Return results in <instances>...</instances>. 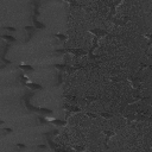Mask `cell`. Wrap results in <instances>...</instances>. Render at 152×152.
<instances>
[{
	"label": "cell",
	"instance_id": "cell-21",
	"mask_svg": "<svg viewBox=\"0 0 152 152\" xmlns=\"http://www.w3.org/2000/svg\"><path fill=\"white\" fill-rule=\"evenodd\" d=\"M86 115H88V117H90V118H98V115H96V114H93V113H89V112H87V113H86Z\"/></svg>",
	"mask_w": 152,
	"mask_h": 152
},
{
	"label": "cell",
	"instance_id": "cell-4",
	"mask_svg": "<svg viewBox=\"0 0 152 152\" xmlns=\"http://www.w3.org/2000/svg\"><path fill=\"white\" fill-rule=\"evenodd\" d=\"M31 95H33V93H32V92H31V93H26V94H25L24 101H25V106H26V108H28L29 111H31V112H38V113H41V108H38V107H35V106H32V105L30 104V99H31Z\"/></svg>",
	"mask_w": 152,
	"mask_h": 152
},
{
	"label": "cell",
	"instance_id": "cell-6",
	"mask_svg": "<svg viewBox=\"0 0 152 152\" xmlns=\"http://www.w3.org/2000/svg\"><path fill=\"white\" fill-rule=\"evenodd\" d=\"M63 108H64L67 112H70V113H79V112H82V108H81V107L74 106V105H69V104H64V105H63Z\"/></svg>",
	"mask_w": 152,
	"mask_h": 152
},
{
	"label": "cell",
	"instance_id": "cell-20",
	"mask_svg": "<svg viewBox=\"0 0 152 152\" xmlns=\"http://www.w3.org/2000/svg\"><path fill=\"white\" fill-rule=\"evenodd\" d=\"M100 117H102V118H107V119H109V118H113V114H111V113H101L100 114Z\"/></svg>",
	"mask_w": 152,
	"mask_h": 152
},
{
	"label": "cell",
	"instance_id": "cell-13",
	"mask_svg": "<svg viewBox=\"0 0 152 152\" xmlns=\"http://www.w3.org/2000/svg\"><path fill=\"white\" fill-rule=\"evenodd\" d=\"M3 38H4L5 41H7V42H11V43L17 42V39H16L14 37H12V36H10V35H3Z\"/></svg>",
	"mask_w": 152,
	"mask_h": 152
},
{
	"label": "cell",
	"instance_id": "cell-8",
	"mask_svg": "<svg viewBox=\"0 0 152 152\" xmlns=\"http://www.w3.org/2000/svg\"><path fill=\"white\" fill-rule=\"evenodd\" d=\"M9 49H10V44H9V43H6V44H5V46H4V51H3V55H1V61H3L4 63L11 64V62H10L9 59H6V58H5V57H6V54H7V51H9Z\"/></svg>",
	"mask_w": 152,
	"mask_h": 152
},
{
	"label": "cell",
	"instance_id": "cell-25",
	"mask_svg": "<svg viewBox=\"0 0 152 152\" xmlns=\"http://www.w3.org/2000/svg\"><path fill=\"white\" fill-rule=\"evenodd\" d=\"M151 117H152V112H151Z\"/></svg>",
	"mask_w": 152,
	"mask_h": 152
},
{
	"label": "cell",
	"instance_id": "cell-15",
	"mask_svg": "<svg viewBox=\"0 0 152 152\" xmlns=\"http://www.w3.org/2000/svg\"><path fill=\"white\" fill-rule=\"evenodd\" d=\"M26 86H28L29 88H31V89H43V87H42V86H39V85H35V83H30V82H29Z\"/></svg>",
	"mask_w": 152,
	"mask_h": 152
},
{
	"label": "cell",
	"instance_id": "cell-24",
	"mask_svg": "<svg viewBox=\"0 0 152 152\" xmlns=\"http://www.w3.org/2000/svg\"><path fill=\"white\" fill-rule=\"evenodd\" d=\"M4 131H5V132H10V133H11V132H13V130H12L11 127H10V128H5Z\"/></svg>",
	"mask_w": 152,
	"mask_h": 152
},
{
	"label": "cell",
	"instance_id": "cell-22",
	"mask_svg": "<svg viewBox=\"0 0 152 152\" xmlns=\"http://www.w3.org/2000/svg\"><path fill=\"white\" fill-rule=\"evenodd\" d=\"M50 134H51V135H57V134H58V130H54V131H51V132H50Z\"/></svg>",
	"mask_w": 152,
	"mask_h": 152
},
{
	"label": "cell",
	"instance_id": "cell-9",
	"mask_svg": "<svg viewBox=\"0 0 152 152\" xmlns=\"http://www.w3.org/2000/svg\"><path fill=\"white\" fill-rule=\"evenodd\" d=\"M104 133H105V147L108 148V141H109V138L113 137L115 133H114L113 131H105Z\"/></svg>",
	"mask_w": 152,
	"mask_h": 152
},
{
	"label": "cell",
	"instance_id": "cell-2",
	"mask_svg": "<svg viewBox=\"0 0 152 152\" xmlns=\"http://www.w3.org/2000/svg\"><path fill=\"white\" fill-rule=\"evenodd\" d=\"M56 52H69V54H72L75 55L76 57H80V56H86L88 55V51L87 50H83V49H74V48H64V49H57Z\"/></svg>",
	"mask_w": 152,
	"mask_h": 152
},
{
	"label": "cell",
	"instance_id": "cell-16",
	"mask_svg": "<svg viewBox=\"0 0 152 152\" xmlns=\"http://www.w3.org/2000/svg\"><path fill=\"white\" fill-rule=\"evenodd\" d=\"M145 37H147L148 38V42H147V44H146V51L150 49V46H151V44H152V35H145Z\"/></svg>",
	"mask_w": 152,
	"mask_h": 152
},
{
	"label": "cell",
	"instance_id": "cell-19",
	"mask_svg": "<svg viewBox=\"0 0 152 152\" xmlns=\"http://www.w3.org/2000/svg\"><path fill=\"white\" fill-rule=\"evenodd\" d=\"M19 68L20 69H24V70H26V71H33V67H31V65H19Z\"/></svg>",
	"mask_w": 152,
	"mask_h": 152
},
{
	"label": "cell",
	"instance_id": "cell-11",
	"mask_svg": "<svg viewBox=\"0 0 152 152\" xmlns=\"http://www.w3.org/2000/svg\"><path fill=\"white\" fill-rule=\"evenodd\" d=\"M32 22H33V24H35V28H36V29H41V30L45 29V25H44V24H42V23H39V22L37 20V17H36V16H33V17H32Z\"/></svg>",
	"mask_w": 152,
	"mask_h": 152
},
{
	"label": "cell",
	"instance_id": "cell-14",
	"mask_svg": "<svg viewBox=\"0 0 152 152\" xmlns=\"http://www.w3.org/2000/svg\"><path fill=\"white\" fill-rule=\"evenodd\" d=\"M52 37H56V38H58L62 42H65L67 41V36L63 35V33H56V35H52Z\"/></svg>",
	"mask_w": 152,
	"mask_h": 152
},
{
	"label": "cell",
	"instance_id": "cell-23",
	"mask_svg": "<svg viewBox=\"0 0 152 152\" xmlns=\"http://www.w3.org/2000/svg\"><path fill=\"white\" fill-rule=\"evenodd\" d=\"M17 146H18V147H20V148H26V145L20 144V143H18V144H17Z\"/></svg>",
	"mask_w": 152,
	"mask_h": 152
},
{
	"label": "cell",
	"instance_id": "cell-17",
	"mask_svg": "<svg viewBox=\"0 0 152 152\" xmlns=\"http://www.w3.org/2000/svg\"><path fill=\"white\" fill-rule=\"evenodd\" d=\"M72 148H74V150H76L77 152H82V151H85V150H86V146H80V145H75V146H72Z\"/></svg>",
	"mask_w": 152,
	"mask_h": 152
},
{
	"label": "cell",
	"instance_id": "cell-10",
	"mask_svg": "<svg viewBox=\"0 0 152 152\" xmlns=\"http://www.w3.org/2000/svg\"><path fill=\"white\" fill-rule=\"evenodd\" d=\"M28 32H29V37H28V41H30L31 38H32V36L35 35V32H36V28L35 26H25L24 28Z\"/></svg>",
	"mask_w": 152,
	"mask_h": 152
},
{
	"label": "cell",
	"instance_id": "cell-7",
	"mask_svg": "<svg viewBox=\"0 0 152 152\" xmlns=\"http://www.w3.org/2000/svg\"><path fill=\"white\" fill-rule=\"evenodd\" d=\"M128 20H130V17H124V18H113V19H112V22H113L115 25H120V26H124Z\"/></svg>",
	"mask_w": 152,
	"mask_h": 152
},
{
	"label": "cell",
	"instance_id": "cell-5",
	"mask_svg": "<svg viewBox=\"0 0 152 152\" xmlns=\"http://www.w3.org/2000/svg\"><path fill=\"white\" fill-rule=\"evenodd\" d=\"M106 6H109L111 7V11H109V14H108V19L109 20H112L113 18H114V13H115V7L118 6V5H120L121 4V1L119 0V1H105L104 3Z\"/></svg>",
	"mask_w": 152,
	"mask_h": 152
},
{
	"label": "cell",
	"instance_id": "cell-1",
	"mask_svg": "<svg viewBox=\"0 0 152 152\" xmlns=\"http://www.w3.org/2000/svg\"><path fill=\"white\" fill-rule=\"evenodd\" d=\"M89 32L94 33L95 37H94V39H93V44H92V48H90L89 51H88V55H89V58H90V59H96V58H99L100 56L94 55V50L98 49L99 39H100L101 37H104V36H109V32H108L107 30H104V29H90Z\"/></svg>",
	"mask_w": 152,
	"mask_h": 152
},
{
	"label": "cell",
	"instance_id": "cell-18",
	"mask_svg": "<svg viewBox=\"0 0 152 152\" xmlns=\"http://www.w3.org/2000/svg\"><path fill=\"white\" fill-rule=\"evenodd\" d=\"M68 3H69L71 6H76V7H85V5H81V4H79L77 1H71V0H68Z\"/></svg>",
	"mask_w": 152,
	"mask_h": 152
},
{
	"label": "cell",
	"instance_id": "cell-3",
	"mask_svg": "<svg viewBox=\"0 0 152 152\" xmlns=\"http://www.w3.org/2000/svg\"><path fill=\"white\" fill-rule=\"evenodd\" d=\"M124 117L128 120V122H131L132 120H134V121H148V122H152V117L144 115V114H124Z\"/></svg>",
	"mask_w": 152,
	"mask_h": 152
},
{
	"label": "cell",
	"instance_id": "cell-12",
	"mask_svg": "<svg viewBox=\"0 0 152 152\" xmlns=\"http://www.w3.org/2000/svg\"><path fill=\"white\" fill-rule=\"evenodd\" d=\"M52 124L56 126H65L67 125V120H52Z\"/></svg>",
	"mask_w": 152,
	"mask_h": 152
}]
</instances>
